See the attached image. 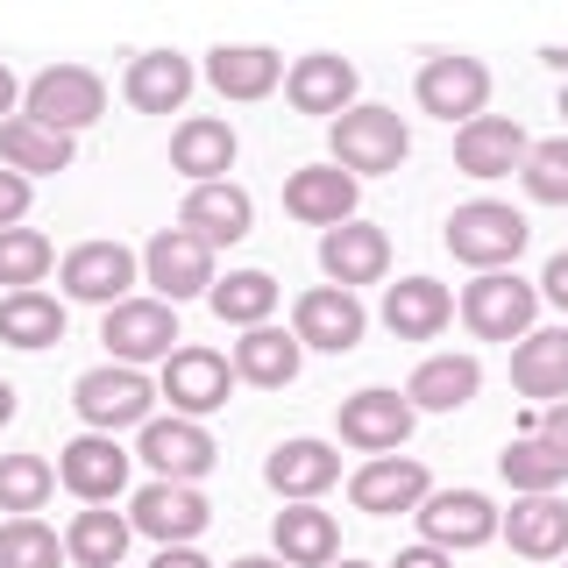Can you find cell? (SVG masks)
I'll use <instances>...</instances> for the list:
<instances>
[{"label": "cell", "instance_id": "7402d4cb", "mask_svg": "<svg viewBox=\"0 0 568 568\" xmlns=\"http://www.w3.org/2000/svg\"><path fill=\"white\" fill-rule=\"evenodd\" d=\"M355 192L363 185L342 164H306V171L284 178V213L306 227H342V221H355Z\"/></svg>", "mask_w": 568, "mask_h": 568}, {"label": "cell", "instance_id": "c3c4849f", "mask_svg": "<svg viewBox=\"0 0 568 568\" xmlns=\"http://www.w3.org/2000/svg\"><path fill=\"white\" fill-rule=\"evenodd\" d=\"M8 419H14V384L0 377V426H8Z\"/></svg>", "mask_w": 568, "mask_h": 568}, {"label": "cell", "instance_id": "ffe728a7", "mask_svg": "<svg viewBox=\"0 0 568 568\" xmlns=\"http://www.w3.org/2000/svg\"><path fill=\"white\" fill-rule=\"evenodd\" d=\"M320 271H327V284H342V292H355V284H384L390 271V235L369 221H342L320 235Z\"/></svg>", "mask_w": 568, "mask_h": 568}, {"label": "cell", "instance_id": "4fadbf2b", "mask_svg": "<svg viewBox=\"0 0 568 568\" xmlns=\"http://www.w3.org/2000/svg\"><path fill=\"white\" fill-rule=\"evenodd\" d=\"M100 342L114 348V363H164L171 342H178V306H164V298H121V306H106V327Z\"/></svg>", "mask_w": 568, "mask_h": 568}, {"label": "cell", "instance_id": "5b68a950", "mask_svg": "<svg viewBox=\"0 0 568 568\" xmlns=\"http://www.w3.org/2000/svg\"><path fill=\"white\" fill-rule=\"evenodd\" d=\"M540 320V292L519 271H484L476 284H462V327L476 342H526Z\"/></svg>", "mask_w": 568, "mask_h": 568}, {"label": "cell", "instance_id": "ab89813d", "mask_svg": "<svg viewBox=\"0 0 568 568\" xmlns=\"http://www.w3.org/2000/svg\"><path fill=\"white\" fill-rule=\"evenodd\" d=\"M526 200H540V206H568V135H547V142H532L526 150Z\"/></svg>", "mask_w": 568, "mask_h": 568}, {"label": "cell", "instance_id": "7c38bea8", "mask_svg": "<svg viewBox=\"0 0 568 568\" xmlns=\"http://www.w3.org/2000/svg\"><path fill=\"white\" fill-rule=\"evenodd\" d=\"M363 327H369L363 298L342 292V284H313V292H298V306H292V342L298 348L348 355L355 342H363Z\"/></svg>", "mask_w": 568, "mask_h": 568}, {"label": "cell", "instance_id": "8d00e7d4", "mask_svg": "<svg viewBox=\"0 0 568 568\" xmlns=\"http://www.w3.org/2000/svg\"><path fill=\"white\" fill-rule=\"evenodd\" d=\"M497 476L511 484V497H561V484H568V462L547 448V440H532V434H519L505 455H497Z\"/></svg>", "mask_w": 568, "mask_h": 568}, {"label": "cell", "instance_id": "5bb4252c", "mask_svg": "<svg viewBox=\"0 0 568 568\" xmlns=\"http://www.w3.org/2000/svg\"><path fill=\"white\" fill-rule=\"evenodd\" d=\"M129 448H121L114 434H79L71 448L58 455V484L79 497V505H114L121 490H129Z\"/></svg>", "mask_w": 568, "mask_h": 568}, {"label": "cell", "instance_id": "ba28073f", "mask_svg": "<svg viewBox=\"0 0 568 568\" xmlns=\"http://www.w3.org/2000/svg\"><path fill=\"white\" fill-rule=\"evenodd\" d=\"M227 390H235V369H227V355H213V348H171V355H164L156 398H171V413H178V419H206V413H221Z\"/></svg>", "mask_w": 568, "mask_h": 568}, {"label": "cell", "instance_id": "d6986e66", "mask_svg": "<svg viewBox=\"0 0 568 568\" xmlns=\"http://www.w3.org/2000/svg\"><path fill=\"white\" fill-rule=\"evenodd\" d=\"M532 135L511 114H476L469 129H455V171L462 178H511L526 164Z\"/></svg>", "mask_w": 568, "mask_h": 568}, {"label": "cell", "instance_id": "f5cc1de1", "mask_svg": "<svg viewBox=\"0 0 568 568\" xmlns=\"http://www.w3.org/2000/svg\"><path fill=\"white\" fill-rule=\"evenodd\" d=\"M561 114H568V85H561Z\"/></svg>", "mask_w": 568, "mask_h": 568}, {"label": "cell", "instance_id": "603a6c76", "mask_svg": "<svg viewBox=\"0 0 568 568\" xmlns=\"http://www.w3.org/2000/svg\"><path fill=\"white\" fill-rule=\"evenodd\" d=\"M511 390L540 405L568 398V320L561 327H532L519 348H511Z\"/></svg>", "mask_w": 568, "mask_h": 568}, {"label": "cell", "instance_id": "f1b7e54d", "mask_svg": "<svg viewBox=\"0 0 568 568\" xmlns=\"http://www.w3.org/2000/svg\"><path fill=\"white\" fill-rule=\"evenodd\" d=\"M448 320H455V298H448V284H434V277H405V284L384 292V327L398 334V342H434Z\"/></svg>", "mask_w": 568, "mask_h": 568}, {"label": "cell", "instance_id": "83f0119b", "mask_svg": "<svg viewBox=\"0 0 568 568\" xmlns=\"http://www.w3.org/2000/svg\"><path fill=\"white\" fill-rule=\"evenodd\" d=\"M497 532L526 561H561L568 555V497H519L511 519H497Z\"/></svg>", "mask_w": 568, "mask_h": 568}, {"label": "cell", "instance_id": "e0dca14e", "mask_svg": "<svg viewBox=\"0 0 568 568\" xmlns=\"http://www.w3.org/2000/svg\"><path fill=\"white\" fill-rule=\"evenodd\" d=\"M426 469L413 455H369L363 469L348 476V505L369 511V519H390V511H419L426 505Z\"/></svg>", "mask_w": 568, "mask_h": 568}, {"label": "cell", "instance_id": "60d3db41", "mask_svg": "<svg viewBox=\"0 0 568 568\" xmlns=\"http://www.w3.org/2000/svg\"><path fill=\"white\" fill-rule=\"evenodd\" d=\"M64 540L43 519H8L0 526V568H58Z\"/></svg>", "mask_w": 568, "mask_h": 568}, {"label": "cell", "instance_id": "3957f363", "mask_svg": "<svg viewBox=\"0 0 568 568\" xmlns=\"http://www.w3.org/2000/svg\"><path fill=\"white\" fill-rule=\"evenodd\" d=\"M100 114H106V85H100V71H85V64H50L22 85V121H36V129H50V135H79V129H93Z\"/></svg>", "mask_w": 568, "mask_h": 568}, {"label": "cell", "instance_id": "7dc6e473", "mask_svg": "<svg viewBox=\"0 0 568 568\" xmlns=\"http://www.w3.org/2000/svg\"><path fill=\"white\" fill-rule=\"evenodd\" d=\"M14 100H22V85H14V71L0 64V121H14Z\"/></svg>", "mask_w": 568, "mask_h": 568}, {"label": "cell", "instance_id": "b9f144b4", "mask_svg": "<svg viewBox=\"0 0 568 568\" xmlns=\"http://www.w3.org/2000/svg\"><path fill=\"white\" fill-rule=\"evenodd\" d=\"M22 213H29V178L0 171V235H8V227H22Z\"/></svg>", "mask_w": 568, "mask_h": 568}, {"label": "cell", "instance_id": "f546056e", "mask_svg": "<svg viewBox=\"0 0 568 568\" xmlns=\"http://www.w3.org/2000/svg\"><path fill=\"white\" fill-rule=\"evenodd\" d=\"M277 79H284V58L263 43H221L206 58V85L221 100H263V93H277Z\"/></svg>", "mask_w": 568, "mask_h": 568}, {"label": "cell", "instance_id": "44dd1931", "mask_svg": "<svg viewBox=\"0 0 568 568\" xmlns=\"http://www.w3.org/2000/svg\"><path fill=\"white\" fill-rule=\"evenodd\" d=\"M355 64L334 58V50H313V58H298L292 71H284V100L298 106V114H320V121H342L355 106Z\"/></svg>", "mask_w": 568, "mask_h": 568}, {"label": "cell", "instance_id": "816d5d0a", "mask_svg": "<svg viewBox=\"0 0 568 568\" xmlns=\"http://www.w3.org/2000/svg\"><path fill=\"white\" fill-rule=\"evenodd\" d=\"M334 568H369V561H334Z\"/></svg>", "mask_w": 568, "mask_h": 568}, {"label": "cell", "instance_id": "d4e9b609", "mask_svg": "<svg viewBox=\"0 0 568 568\" xmlns=\"http://www.w3.org/2000/svg\"><path fill=\"white\" fill-rule=\"evenodd\" d=\"M271 540H277L284 568H334L342 561V526H334V511H320V505H284L271 519Z\"/></svg>", "mask_w": 568, "mask_h": 568}, {"label": "cell", "instance_id": "6da1fadb", "mask_svg": "<svg viewBox=\"0 0 568 568\" xmlns=\"http://www.w3.org/2000/svg\"><path fill=\"white\" fill-rule=\"evenodd\" d=\"M526 235H532L526 213L505 206V200H469V206L448 213V256L469 263L476 277H484V271H511L519 248H526Z\"/></svg>", "mask_w": 568, "mask_h": 568}, {"label": "cell", "instance_id": "db71d44e", "mask_svg": "<svg viewBox=\"0 0 568 568\" xmlns=\"http://www.w3.org/2000/svg\"><path fill=\"white\" fill-rule=\"evenodd\" d=\"M561 561H568V555H561Z\"/></svg>", "mask_w": 568, "mask_h": 568}, {"label": "cell", "instance_id": "836d02e7", "mask_svg": "<svg viewBox=\"0 0 568 568\" xmlns=\"http://www.w3.org/2000/svg\"><path fill=\"white\" fill-rule=\"evenodd\" d=\"M206 306L221 313V327H271V313H277V277L271 271H227V277H213V292H206Z\"/></svg>", "mask_w": 568, "mask_h": 568}, {"label": "cell", "instance_id": "8992f818", "mask_svg": "<svg viewBox=\"0 0 568 568\" xmlns=\"http://www.w3.org/2000/svg\"><path fill=\"white\" fill-rule=\"evenodd\" d=\"M413 93H419V106L434 121H448V129L462 121V129H469V121L484 114V100H490V64L469 58V50H434V58L419 64Z\"/></svg>", "mask_w": 568, "mask_h": 568}, {"label": "cell", "instance_id": "f35d334b", "mask_svg": "<svg viewBox=\"0 0 568 568\" xmlns=\"http://www.w3.org/2000/svg\"><path fill=\"white\" fill-rule=\"evenodd\" d=\"M50 263H58L50 235H36V227H8V235H0V284H14V292H36Z\"/></svg>", "mask_w": 568, "mask_h": 568}, {"label": "cell", "instance_id": "ee69618b", "mask_svg": "<svg viewBox=\"0 0 568 568\" xmlns=\"http://www.w3.org/2000/svg\"><path fill=\"white\" fill-rule=\"evenodd\" d=\"M532 292H540L555 313H568V248H561V256H547V271H540V284H532Z\"/></svg>", "mask_w": 568, "mask_h": 568}, {"label": "cell", "instance_id": "4dcf8cb0", "mask_svg": "<svg viewBox=\"0 0 568 568\" xmlns=\"http://www.w3.org/2000/svg\"><path fill=\"white\" fill-rule=\"evenodd\" d=\"M121 93H129L135 114H178L192 93V58H178V50H142L129 64V79H121Z\"/></svg>", "mask_w": 568, "mask_h": 568}, {"label": "cell", "instance_id": "277c9868", "mask_svg": "<svg viewBox=\"0 0 568 568\" xmlns=\"http://www.w3.org/2000/svg\"><path fill=\"white\" fill-rule=\"evenodd\" d=\"M71 405H79L85 434H121V426H150L156 419V384L129 363H100L71 384Z\"/></svg>", "mask_w": 568, "mask_h": 568}, {"label": "cell", "instance_id": "1f68e13d", "mask_svg": "<svg viewBox=\"0 0 568 568\" xmlns=\"http://www.w3.org/2000/svg\"><path fill=\"white\" fill-rule=\"evenodd\" d=\"M298 363H306V348H298L284 327H248L235 342V355H227L235 384H256V390H284L298 377Z\"/></svg>", "mask_w": 568, "mask_h": 568}, {"label": "cell", "instance_id": "9c48e42d", "mask_svg": "<svg viewBox=\"0 0 568 568\" xmlns=\"http://www.w3.org/2000/svg\"><path fill=\"white\" fill-rule=\"evenodd\" d=\"M142 284H156L164 306L206 298L213 292V248L192 242L185 227H164V235H150V248H142Z\"/></svg>", "mask_w": 568, "mask_h": 568}, {"label": "cell", "instance_id": "7bdbcfd3", "mask_svg": "<svg viewBox=\"0 0 568 568\" xmlns=\"http://www.w3.org/2000/svg\"><path fill=\"white\" fill-rule=\"evenodd\" d=\"M526 434H532V440H547V448H555V455L568 462V398H561V405H547V413L532 419Z\"/></svg>", "mask_w": 568, "mask_h": 568}, {"label": "cell", "instance_id": "ac0fdd59", "mask_svg": "<svg viewBox=\"0 0 568 568\" xmlns=\"http://www.w3.org/2000/svg\"><path fill=\"white\" fill-rule=\"evenodd\" d=\"M178 227L206 248H235L248 227H256V200H248L242 185H227V178L221 185H192L185 206H178Z\"/></svg>", "mask_w": 568, "mask_h": 568}, {"label": "cell", "instance_id": "4316f807", "mask_svg": "<svg viewBox=\"0 0 568 568\" xmlns=\"http://www.w3.org/2000/svg\"><path fill=\"white\" fill-rule=\"evenodd\" d=\"M484 390V363L476 355H426L405 384V405L413 413H462V405Z\"/></svg>", "mask_w": 568, "mask_h": 568}, {"label": "cell", "instance_id": "cb8c5ba5", "mask_svg": "<svg viewBox=\"0 0 568 568\" xmlns=\"http://www.w3.org/2000/svg\"><path fill=\"white\" fill-rule=\"evenodd\" d=\"M334 476H342V455H334L327 440H284V448H271V462H263V484H271L284 505H313L320 490H334Z\"/></svg>", "mask_w": 568, "mask_h": 568}, {"label": "cell", "instance_id": "f6af8a7d", "mask_svg": "<svg viewBox=\"0 0 568 568\" xmlns=\"http://www.w3.org/2000/svg\"><path fill=\"white\" fill-rule=\"evenodd\" d=\"M390 568H455V555H440V547H426V540H419V547H405V555L390 561Z\"/></svg>", "mask_w": 568, "mask_h": 568}, {"label": "cell", "instance_id": "d6a6232c", "mask_svg": "<svg viewBox=\"0 0 568 568\" xmlns=\"http://www.w3.org/2000/svg\"><path fill=\"white\" fill-rule=\"evenodd\" d=\"M129 540H135L129 511L85 505L79 519L64 526V561H79V568H121V555H129Z\"/></svg>", "mask_w": 568, "mask_h": 568}, {"label": "cell", "instance_id": "8fae6325", "mask_svg": "<svg viewBox=\"0 0 568 568\" xmlns=\"http://www.w3.org/2000/svg\"><path fill=\"white\" fill-rule=\"evenodd\" d=\"M413 519L426 532V547H440V555H469V547L497 540V505L484 490H426Z\"/></svg>", "mask_w": 568, "mask_h": 568}, {"label": "cell", "instance_id": "bcb514c9", "mask_svg": "<svg viewBox=\"0 0 568 568\" xmlns=\"http://www.w3.org/2000/svg\"><path fill=\"white\" fill-rule=\"evenodd\" d=\"M150 568H213L206 555H200V547H156V561Z\"/></svg>", "mask_w": 568, "mask_h": 568}, {"label": "cell", "instance_id": "7a4b0ae2", "mask_svg": "<svg viewBox=\"0 0 568 568\" xmlns=\"http://www.w3.org/2000/svg\"><path fill=\"white\" fill-rule=\"evenodd\" d=\"M327 150H334V164H342L355 185H363V178H384V171L405 164L413 129H405L390 106H348L342 121H327Z\"/></svg>", "mask_w": 568, "mask_h": 568}, {"label": "cell", "instance_id": "52a82bcc", "mask_svg": "<svg viewBox=\"0 0 568 568\" xmlns=\"http://www.w3.org/2000/svg\"><path fill=\"white\" fill-rule=\"evenodd\" d=\"M206 519H213V505L200 497V484H156L150 476V484L129 497V526L156 547H192L206 532Z\"/></svg>", "mask_w": 568, "mask_h": 568}, {"label": "cell", "instance_id": "2e32d148", "mask_svg": "<svg viewBox=\"0 0 568 568\" xmlns=\"http://www.w3.org/2000/svg\"><path fill=\"white\" fill-rule=\"evenodd\" d=\"M135 271H142L135 248H121V242H79L58 263V284H64L71 298H85V306H121L129 284H135Z\"/></svg>", "mask_w": 568, "mask_h": 568}, {"label": "cell", "instance_id": "484cf974", "mask_svg": "<svg viewBox=\"0 0 568 568\" xmlns=\"http://www.w3.org/2000/svg\"><path fill=\"white\" fill-rule=\"evenodd\" d=\"M171 171H185L192 185H221L235 171V129L213 114H192L171 129Z\"/></svg>", "mask_w": 568, "mask_h": 568}, {"label": "cell", "instance_id": "9a60e30c", "mask_svg": "<svg viewBox=\"0 0 568 568\" xmlns=\"http://www.w3.org/2000/svg\"><path fill=\"white\" fill-rule=\"evenodd\" d=\"M413 405H405V390H355V398H342V440L355 455H398L405 440H413Z\"/></svg>", "mask_w": 568, "mask_h": 568}, {"label": "cell", "instance_id": "f907efd6", "mask_svg": "<svg viewBox=\"0 0 568 568\" xmlns=\"http://www.w3.org/2000/svg\"><path fill=\"white\" fill-rule=\"evenodd\" d=\"M540 58H547V64H555L561 79H568V50H561V43H555V50H540Z\"/></svg>", "mask_w": 568, "mask_h": 568}, {"label": "cell", "instance_id": "30bf717a", "mask_svg": "<svg viewBox=\"0 0 568 568\" xmlns=\"http://www.w3.org/2000/svg\"><path fill=\"white\" fill-rule=\"evenodd\" d=\"M135 455L156 469V484H200V476L213 469V434L200 419H150V426H135Z\"/></svg>", "mask_w": 568, "mask_h": 568}, {"label": "cell", "instance_id": "74e56055", "mask_svg": "<svg viewBox=\"0 0 568 568\" xmlns=\"http://www.w3.org/2000/svg\"><path fill=\"white\" fill-rule=\"evenodd\" d=\"M50 490H58V469H50L43 455H0V511L36 519V511L50 505Z\"/></svg>", "mask_w": 568, "mask_h": 568}, {"label": "cell", "instance_id": "681fc988", "mask_svg": "<svg viewBox=\"0 0 568 568\" xmlns=\"http://www.w3.org/2000/svg\"><path fill=\"white\" fill-rule=\"evenodd\" d=\"M227 568H284L277 555H242V561H227Z\"/></svg>", "mask_w": 568, "mask_h": 568}, {"label": "cell", "instance_id": "e575fe53", "mask_svg": "<svg viewBox=\"0 0 568 568\" xmlns=\"http://www.w3.org/2000/svg\"><path fill=\"white\" fill-rule=\"evenodd\" d=\"M71 164V135H50V129H36V121H0V171H14V178H50V171H64Z\"/></svg>", "mask_w": 568, "mask_h": 568}, {"label": "cell", "instance_id": "d590c367", "mask_svg": "<svg viewBox=\"0 0 568 568\" xmlns=\"http://www.w3.org/2000/svg\"><path fill=\"white\" fill-rule=\"evenodd\" d=\"M0 342L8 348H58L64 342V306L50 292H8L0 298Z\"/></svg>", "mask_w": 568, "mask_h": 568}]
</instances>
